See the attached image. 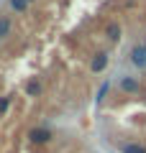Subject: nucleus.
<instances>
[{"mask_svg": "<svg viewBox=\"0 0 146 153\" xmlns=\"http://www.w3.org/2000/svg\"><path fill=\"white\" fill-rule=\"evenodd\" d=\"M49 140H51V130L49 128H31L28 130V143H33V146H44Z\"/></svg>", "mask_w": 146, "mask_h": 153, "instance_id": "f03ea898", "label": "nucleus"}, {"mask_svg": "<svg viewBox=\"0 0 146 153\" xmlns=\"http://www.w3.org/2000/svg\"><path fill=\"white\" fill-rule=\"evenodd\" d=\"M28 3H33V0H28Z\"/></svg>", "mask_w": 146, "mask_h": 153, "instance_id": "f8f14e48", "label": "nucleus"}, {"mask_svg": "<svg viewBox=\"0 0 146 153\" xmlns=\"http://www.w3.org/2000/svg\"><path fill=\"white\" fill-rule=\"evenodd\" d=\"M105 36H108L110 44H118V41H120V26L115 21H110L108 26H105Z\"/></svg>", "mask_w": 146, "mask_h": 153, "instance_id": "39448f33", "label": "nucleus"}, {"mask_svg": "<svg viewBox=\"0 0 146 153\" xmlns=\"http://www.w3.org/2000/svg\"><path fill=\"white\" fill-rule=\"evenodd\" d=\"M11 110V97H0V117Z\"/></svg>", "mask_w": 146, "mask_h": 153, "instance_id": "9b49d317", "label": "nucleus"}, {"mask_svg": "<svg viewBox=\"0 0 146 153\" xmlns=\"http://www.w3.org/2000/svg\"><path fill=\"white\" fill-rule=\"evenodd\" d=\"M26 94L28 97H38V94H41V82H38L36 76H31L26 82Z\"/></svg>", "mask_w": 146, "mask_h": 153, "instance_id": "423d86ee", "label": "nucleus"}, {"mask_svg": "<svg viewBox=\"0 0 146 153\" xmlns=\"http://www.w3.org/2000/svg\"><path fill=\"white\" fill-rule=\"evenodd\" d=\"M11 26H13L11 18H8V16H0V41H3V38L11 33Z\"/></svg>", "mask_w": 146, "mask_h": 153, "instance_id": "6e6552de", "label": "nucleus"}, {"mask_svg": "<svg viewBox=\"0 0 146 153\" xmlns=\"http://www.w3.org/2000/svg\"><path fill=\"white\" fill-rule=\"evenodd\" d=\"M120 151L123 153H146V146H141V143H126Z\"/></svg>", "mask_w": 146, "mask_h": 153, "instance_id": "1a4fd4ad", "label": "nucleus"}, {"mask_svg": "<svg viewBox=\"0 0 146 153\" xmlns=\"http://www.w3.org/2000/svg\"><path fill=\"white\" fill-rule=\"evenodd\" d=\"M108 92H110V79H108V82H103L100 87H97L95 102H97V105H103V102H105V97H108Z\"/></svg>", "mask_w": 146, "mask_h": 153, "instance_id": "0eeeda50", "label": "nucleus"}, {"mask_svg": "<svg viewBox=\"0 0 146 153\" xmlns=\"http://www.w3.org/2000/svg\"><path fill=\"white\" fill-rule=\"evenodd\" d=\"M128 59H131V64H133L136 69H146V46L144 44L133 46L131 54H128Z\"/></svg>", "mask_w": 146, "mask_h": 153, "instance_id": "7ed1b4c3", "label": "nucleus"}, {"mask_svg": "<svg viewBox=\"0 0 146 153\" xmlns=\"http://www.w3.org/2000/svg\"><path fill=\"white\" fill-rule=\"evenodd\" d=\"M28 5H31L28 0H11V8H13L16 13H26V10H28Z\"/></svg>", "mask_w": 146, "mask_h": 153, "instance_id": "9d476101", "label": "nucleus"}, {"mask_svg": "<svg viewBox=\"0 0 146 153\" xmlns=\"http://www.w3.org/2000/svg\"><path fill=\"white\" fill-rule=\"evenodd\" d=\"M120 89H123V92L126 94H136V92H138V89H141V84H138V79H136V76H128V74H126V76H120Z\"/></svg>", "mask_w": 146, "mask_h": 153, "instance_id": "20e7f679", "label": "nucleus"}, {"mask_svg": "<svg viewBox=\"0 0 146 153\" xmlns=\"http://www.w3.org/2000/svg\"><path fill=\"white\" fill-rule=\"evenodd\" d=\"M108 64H110V54L108 51H97V54L90 59V71L92 74H100V71L108 69Z\"/></svg>", "mask_w": 146, "mask_h": 153, "instance_id": "f257e3e1", "label": "nucleus"}]
</instances>
